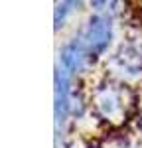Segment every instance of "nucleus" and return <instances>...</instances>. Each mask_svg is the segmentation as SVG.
Returning a JSON list of instances; mask_svg holds the SVG:
<instances>
[{
	"mask_svg": "<svg viewBox=\"0 0 142 148\" xmlns=\"http://www.w3.org/2000/svg\"><path fill=\"white\" fill-rule=\"evenodd\" d=\"M109 38H111V22L106 18L95 16V18H91L81 42L89 56H97L109 46Z\"/></svg>",
	"mask_w": 142,
	"mask_h": 148,
	"instance_id": "obj_1",
	"label": "nucleus"
},
{
	"mask_svg": "<svg viewBox=\"0 0 142 148\" xmlns=\"http://www.w3.org/2000/svg\"><path fill=\"white\" fill-rule=\"evenodd\" d=\"M67 107H69V83L67 75L63 71L55 73V121L57 126L63 125L67 116Z\"/></svg>",
	"mask_w": 142,
	"mask_h": 148,
	"instance_id": "obj_2",
	"label": "nucleus"
},
{
	"mask_svg": "<svg viewBox=\"0 0 142 148\" xmlns=\"http://www.w3.org/2000/svg\"><path fill=\"white\" fill-rule=\"evenodd\" d=\"M87 56V49L83 46L81 40H75V42H71L67 46L63 47V51H61V63H63V67L67 69V71H77V69L81 67L83 59Z\"/></svg>",
	"mask_w": 142,
	"mask_h": 148,
	"instance_id": "obj_3",
	"label": "nucleus"
},
{
	"mask_svg": "<svg viewBox=\"0 0 142 148\" xmlns=\"http://www.w3.org/2000/svg\"><path fill=\"white\" fill-rule=\"evenodd\" d=\"M75 2H63V4H57V10H55V26H59V18H63L67 12H69V6H73Z\"/></svg>",
	"mask_w": 142,
	"mask_h": 148,
	"instance_id": "obj_4",
	"label": "nucleus"
}]
</instances>
